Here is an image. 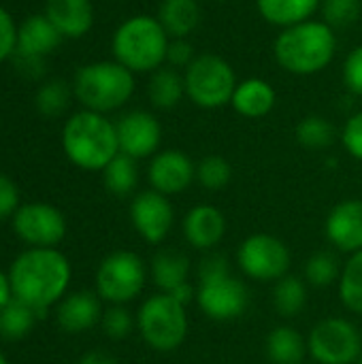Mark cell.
Masks as SVG:
<instances>
[{"label": "cell", "instance_id": "6da1fadb", "mask_svg": "<svg viewBox=\"0 0 362 364\" xmlns=\"http://www.w3.org/2000/svg\"><path fill=\"white\" fill-rule=\"evenodd\" d=\"M70 277V262L55 247H28L9 269L13 296L36 309L41 318L66 296Z\"/></svg>", "mask_w": 362, "mask_h": 364}, {"label": "cell", "instance_id": "7a4b0ae2", "mask_svg": "<svg viewBox=\"0 0 362 364\" xmlns=\"http://www.w3.org/2000/svg\"><path fill=\"white\" fill-rule=\"evenodd\" d=\"M337 53V34L322 19H307L284 28L275 43V62L292 75L309 77L322 73Z\"/></svg>", "mask_w": 362, "mask_h": 364}, {"label": "cell", "instance_id": "3957f363", "mask_svg": "<svg viewBox=\"0 0 362 364\" xmlns=\"http://www.w3.org/2000/svg\"><path fill=\"white\" fill-rule=\"evenodd\" d=\"M62 149L81 171H105L119 154L115 122L96 111L73 113L62 128Z\"/></svg>", "mask_w": 362, "mask_h": 364}, {"label": "cell", "instance_id": "277c9868", "mask_svg": "<svg viewBox=\"0 0 362 364\" xmlns=\"http://www.w3.org/2000/svg\"><path fill=\"white\" fill-rule=\"evenodd\" d=\"M171 36L156 15H132L117 26L111 38L113 60L130 73H154L166 64Z\"/></svg>", "mask_w": 362, "mask_h": 364}, {"label": "cell", "instance_id": "5b68a950", "mask_svg": "<svg viewBox=\"0 0 362 364\" xmlns=\"http://www.w3.org/2000/svg\"><path fill=\"white\" fill-rule=\"evenodd\" d=\"M73 94L87 111L111 113L122 109L134 94V73L117 60L83 64L73 79Z\"/></svg>", "mask_w": 362, "mask_h": 364}, {"label": "cell", "instance_id": "8992f818", "mask_svg": "<svg viewBox=\"0 0 362 364\" xmlns=\"http://www.w3.org/2000/svg\"><path fill=\"white\" fill-rule=\"evenodd\" d=\"M137 326L143 341L154 352H175L188 337V307L177 303L171 294L158 292L141 305Z\"/></svg>", "mask_w": 362, "mask_h": 364}, {"label": "cell", "instance_id": "52a82bcc", "mask_svg": "<svg viewBox=\"0 0 362 364\" xmlns=\"http://www.w3.org/2000/svg\"><path fill=\"white\" fill-rule=\"evenodd\" d=\"M183 83L186 98H190L192 105L213 111L230 105L239 81L228 60L218 53H201L183 70Z\"/></svg>", "mask_w": 362, "mask_h": 364}, {"label": "cell", "instance_id": "ba28073f", "mask_svg": "<svg viewBox=\"0 0 362 364\" xmlns=\"http://www.w3.org/2000/svg\"><path fill=\"white\" fill-rule=\"evenodd\" d=\"M147 282V269L139 254L117 250L102 258L96 271V294L111 305L134 301Z\"/></svg>", "mask_w": 362, "mask_h": 364}, {"label": "cell", "instance_id": "9c48e42d", "mask_svg": "<svg viewBox=\"0 0 362 364\" xmlns=\"http://www.w3.org/2000/svg\"><path fill=\"white\" fill-rule=\"evenodd\" d=\"M307 352L318 364H356L362 356V333L348 318H324L312 328Z\"/></svg>", "mask_w": 362, "mask_h": 364}, {"label": "cell", "instance_id": "30bf717a", "mask_svg": "<svg viewBox=\"0 0 362 364\" xmlns=\"http://www.w3.org/2000/svg\"><path fill=\"white\" fill-rule=\"evenodd\" d=\"M237 264L245 277L260 284H269L280 282L290 273L292 254L282 239L267 232H256L239 245Z\"/></svg>", "mask_w": 362, "mask_h": 364}, {"label": "cell", "instance_id": "8fae6325", "mask_svg": "<svg viewBox=\"0 0 362 364\" xmlns=\"http://www.w3.org/2000/svg\"><path fill=\"white\" fill-rule=\"evenodd\" d=\"M196 305L213 322H233L245 314L250 292L239 277L228 273L224 277L198 282Z\"/></svg>", "mask_w": 362, "mask_h": 364}, {"label": "cell", "instance_id": "7c38bea8", "mask_svg": "<svg viewBox=\"0 0 362 364\" xmlns=\"http://www.w3.org/2000/svg\"><path fill=\"white\" fill-rule=\"evenodd\" d=\"M15 235L30 247H55L66 237L62 211L49 203H28L13 215Z\"/></svg>", "mask_w": 362, "mask_h": 364}, {"label": "cell", "instance_id": "4fadbf2b", "mask_svg": "<svg viewBox=\"0 0 362 364\" xmlns=\"http://www.w3.org/2000/svg\"><path fill=\"white\" fill-rule=\"evenodd\" d=\"M115 130L122 154L134 160L154 158L158 154L162 143V126L154 113L143 109L128 111L115 122Z\"/></svg>", "mask_w": 362, "mask_h": 364}, {"label": "cell", "instance_id": "5bb4252c", "mask_svg": "<svg viewBox=\"0 0 362 364\" xmlns=\"http://www.w3.org/2000/svg\"><path fill=\"white\" fill-rule=\"evenodd\" d=\"M130 222L141 239L156 245L171 235L175 224V209L169 196L156 190H145L139 192L130 203Z\"/></svg>", "mask_w": 362, "mask_h": 364}, {"label": "cell", "instance_id": "9a60e30c", "mask_svg": "<svg viewBox=\"0 0 362 364\" xmlns=\"http://www.w3.org/2000/svg\"><path fill=\"white\" fill-rule=\"evenodd\" d=\"M147 179L151 190L164 196H175L196 181V164L181 149H164L149 160Z\"/></svg>", "mask_w": 362, "mask_h": 364}, {"label": "cell", "instance_id": "2e32d148", "mask_svg": "<svg viewBox=\"0 0 362 364\" xmlns=\"http://www.w3.org/2000/svg\"><path fill=\"white\" fill-rule=\"evenodd\" d=\"M324 232L335 250L350 256L362 252V200L352 198L335 205L326 215Z\"/></svg>", "mask_w": 362, "mask_h": 364}, {"label": "cell", "instance_id": "e0dca14e", "mask_svg": "<svg viewBox=\"0 0 362 364\" xmlns=\"http://www.w3.org/2000/svg\"><path fill=\"white\" fill-rule=\"evenodd\" d=\"M183 239L201 252H213L226 237V218L215 205L192 207L181 222Z\"/></svg>", "mask_w": 362, "mask_h": 364}, {"label": "cell", "instance_id": "ac0fdd59", "mask_svg": "<svg viewBox=\"0 0 362 364\" xmlns=\"http://www.w3.org/2000/svg\"><path fill=\"white\" fill-rule=\"evenodd\" d=\"M100 296L90 290L66 294L55 307V322L68 335H79L94 328L102 320Z\"/></svg>", "mask_w": 362, "mask_h": 364}, {"label": "cell", "instance_id": "d6986e66", "mask_svg": "<svg viewBox=\"0 0 362 364\" xmlns=\"http://www.w3.org/2000/svg\"><path fill=\"white\" fill-rule=\"evenodd\" d=\"M45 15L62 38H81L94 26L92 0H47Z\"/></svg>", "mask_w": 362, "mask_h": 364}, {"label": "cell", "instance_id": "ffe728a7", "mask_svg": "<svg viewBox=\"0 0 362 364\" xmlns=\"http://www.w3.org/2000/svg\"><path fill=\"white\" fill-rule=\"evenodd\" d=\"M275 102H277L275 87L260 77H250L239 81L230 98V107L235 109V113L247 119H260L269 115L275 109Z\"/></svg>", "mask_w": 362, "mask_h": 364}, {"label": "cell", "instance_id": "44dd1931", "mask_svg": "<svg viewBox=\"0 0 362 364\" xmlns=\"http://www.w3.org/2000/svg\"><path fill=\"white\" fill-rule=\"evenodd\" d=\"M62 41V34L58 28L49 21V17L43 15H30L17 26V55H30V58H47Z\"/></svg>", "mask_w": 362, "mask_h": 364}, {"label": "cell", "instance_id": "7402d4cb", "mask_svg": "<svg viewBox=\"0 0 362 364\" xmlns=\"http://www.w3.org/2000/svg\"><path fill=\"white\" fill-rule=\"evenodd\" d=\"M322 0H256L260 17L277 28H290L294 23L314 19Z\"/></svg>", "mask_w": 362, "mask_h": 364}, {"label": "cell", "instance_id": "603a6c76", "mask_svg": "<svg viewBox=\"0 0 362 364\" xmlns=\"http://www.w3.org/2000/svg\"><path fill=\"white\" fill-rule=\"evenodd\" d=\"M158 21L171 38H188L201 23L198 0H162Z\"/></svg>", "mask_w": 362, "mask_h": 364}, {"label": "cell", "instance_id": "cb8c5ba5", "mask_svg": "<svg viewBox=\"0 0 362 364\" xmlns=\"http://www.w3.org/2000/svg\"><path fill=\"white\" fill-rule=\"evenodd\" d=\"M149 275L160 292H173L175 288L188 284L190 277V260L186 254L177 250H162L151 258Z\"/></svg>", "mask_w": 362, "mask_h": 364}, {"label": "cell", "instance_id": "d4e9b609", "mask_svg": "<svg viewBox=\"0 0 362 364\" xmlns=\"http://www.w3.org/2000/svg\"><path fill=\"white\" fill-rule=\"evenodd\" d=\"M147 96H149V102L160 111H171V109L179 107V102L186 98L183 73H179L171 66H160L149 77Z\"/></svg>", "mask_w": 362, "mask_h": 364}, {"label": "cell", "instance_id": "484cf974", "mask_svg": "<svg viewBox=\"0 0 362 364\" xmlns=\"http://www.w3.org/2000/svg\"><path fill=\"white\" fill-rule=\"evenodd\" d=\"M265 352L271 364H303L307 352V341L292 326H277L269 333Z\"/></svg>", "mask_w": 362, "mask_h": 364}, {"label": "cell", "instance_id": "4316f807", "mask_svg": "<svg viewBox=\"0 0 362 364\" xmlns=\"http://www.w3.org/2000/svg\"><path fill=\"white\" fill-rule=\"evenodd\" d=\"M41 314L26 305L19 299H11L2 309H0V339L4 341H19L23 339L36 324Z\"/></svg>", "mask_w": 362, "mask_h": 364}, {"label": "cell", "instance_id": "83f0119b", "mask_svg": "<svg viewBox=\"0 0 362 364\" xmlns=\"http://www.w3.org/2000/svg\"><path fill=\"white\" fill-rule=\"evenodd\" d=\"M307 282L305 277L286 275L280 282H275L273 290V307L282 318H297L307 307Z\"/></svg>", "mask_w": 362, "mask_h": 364}, {"label": "cell", "instance_id": "f1b7e54d", "mask_svg": "<svg viewBox=\"0 0 362 364\" xmlns=\"http://www.w3.org/2000/svg\"><path fill=\"white\" fill-rule=\"evenodd\" d=\"M102 181H105V188L113 196H117V198L130 196L137 190V186H139V166H137V160L119 151L105 166Z\"/></svg>", "mask_w": 362, "mask_h": 364}, {"label": "cell", "instance_id": "f546056e", "mask_svg": "<svg viewBox=\"0 0 362 364\" xmlns=\"http://www.w3.org/2000/svg\"><path fill=\"white\" fill-rule=\"evenodd\" d=\"M337 288L344 307L352 314L362 316V252H356L348 258L341 269Z\"/></svg>", "mask_w": 362, "mask_h": 364}, {"label": "cell", "instance_id": "4dcf8cb0", "mask_svg": "<svg viewBox=\"0 0 362 364\" xmlns=\"http://www.w3.org/2000/svg\"><path fill=\"white\" fill-rule=\"evenodd\" d=\"M73 96H75L73 87L66 81L49 79V81L38 85L36 96H34V105H36V111L41 115H45V117H60L68 109Z\"/></svg>", "mask_w": 362, "mask_h": 364}, {"label": "cell", "instance_id": "1f68e13d", "mask_svg": "<svg viewBox=\"0 0 362 364\" xmlns=\"http://www.w3.org/2000/svg\"><path fill=\"white\" fill-rule=\"evenodd\" d=\"M341 262L339 258L324 250V252H316L307 258L305 262V269H303V275H305V282L314 288H329L333 284H339V277H341Z\"/></svg>", "mask_w": 362, "mask_h": 364}, {"label": "cell", "instance_id": "d6a6232c", "mask_svg": "<svg viewBox=\"0 0 362 364\" xmlns=\"http://www.w3.org/2000/svg\"><path fill=\"white\" fill-rule=\"evenodd\" d=\"M294 136L305 149H326L335 143V126L322 115H307L297 124Z\"/></svg>", "mask_w": 362, "mask_h": 364}, {"label": "cell", "instance_id": "836d02e7", "mask_svg": "<svg viewBox=\"0 0 362 364\" xmlns=\"http://www.w3.org/2000/svg\"><path fill=\"white\" fill-rule=\"evenodd\" d=\"M230 179H233V168L228 160L222 156H205L196 164V181L205 190H211V192L222 190L230 183Z\"/></svg>", "mask_w": 362, "mask_h": 364}, {"label": "cell", "instance_id": "e575fe53", "mask_svg": "<svg viewBox=\"0 0 362 364\" xmlns=\"http://www.w3.org/2000/svg\"><path fill=\"white\" fill-rule=\"evenodd\" d=\"M361 0H322L320 6L322 21H326L333 30L352 26L361 17Z\"/></svg>", "mask_w": 362, "mask_h": 364}, {"label": "cell", "instance_id": "d590c367", "mask_svg": "<svg viewBox=\"0 0 362 364\" xmlns=\"http://www.w3.org/2000/svg\"><path fill=\"white\" fill-rule=\"evenodd\" d=\"M100 326L105 331V335L113 341H122L126 339L132 328H134V318L130 316V311L124 305H111L100 320Z\"/></svg>", "mask_w": 362, "mask_h": 364}, {"label": "cell", "instance_id": "8d00e7d4", "mask_svg": "<svg viewBox=\"0 0 362 364\" xmlns=\"http://www.w3.org/2000/svg\"><path fill=\"white\" fill-rule=\"evenodd\" d=\"M344 83L350 94L362 96V45L354 47L344 62Z\"/></svg>", "mask_w": 362, "mask_h": 364}, {"label": "cell", "instance_id": "74e56055", "mask_svg": "<svg viewBox=\"0 0 362 364\" xmlns=\"http://www.w3.org/2000/svg\"><path fill=\"white\" fill-rule=\"evenodd\" d=\"M341 143L354 160L362 162V109L348 117L341 132Z\"/></svg>", "mask_w": 362, "mask_h": 364}, {"label": "cell", "instance_id": "f35d334b", "mask_svg": "<svg viewBox=\"0 0 362 364\" xmlns=\"http://www.w3.org/2000/svg\"><path fill=\"white\" fill-rule=\"evenodd\" d=\"M196 53L188 38H171L166 49V66L175 70H186L194 62Z\"/></svg>", "mask_w": 362, "mask_h": 364}, {"label": "cell", "instance_id": "ab89813d", "mask_svg": "<svg viewBox=\"0 0 362 364\" xmlns=\"http://www.w3.org/2000/svg\"><path fill=\"white\" fill-rule=\"evenodd\" d=\"M17 49V23L11 13L0 6V62L15 55Z\"/></svg>", "mask_w": 362, "mask_h": 364}, {"label": "cell", "instance_id": "60d3db41", "mask_svg": "<svg viewBox=\"0 0 362 364\" xmlns=\"http://www.w3.org/2000/svg\"><path fill=\"white\" fill-rule=\"evenodd\" d=\"M198 282H205V279H215V277H224L230 271V262L224 254H218V252H207V256H203V260L198 262Z\"/></svg>", "mask_w": 362, "mask_h": 364}, {"label": "cell", "instance_id": "b9f144b4", "mask_svg": "<svg viewBox=\"0 0 362 364\" xmlns=\"http://www.w3.org/2000/svg\"><path fill=\"white\" fill-rule=\"evenodd\" d=\"M19 207V190L15 181L0 173V220L13 218Z\"/></svg>", "mask_w": 362, "mask_h": 364}, {"label": "cell", "instance_id": "7bdbcfd3", "mask_svg": "<svg viewBox=\"0 0 362 364\" xmlns=\"http://www.w3.org/2000/svg\"><path fill=\"white\" fill-rule=\"evenodd\" d=\"M15 62H17V70L30 79H38L45 73V58H30V55L15 53Z\"/></svg>", "mask_w": 362, "mask_h": 364}, {"label": "cell", "instance_id": "ee69618b", "mask_svg": "<svg viewBox=\"0 0 362 364\" xmlns=\"http://www.w3.org/2000/svg\"><path fill=\"white\" fill-rule=\"evenodd\" d=\"M77 364H119V363H117V358H115L113 354H109V352L92 350V352L83 354Z\"/></svg>", "mask_w": 362, "mask_h": 364}, {"label": "cell", "instance_id": "f6af8a7d", "mask_svg": "<svg viewBox=\"0 0 362 364\" xmlns=\"http://www.w3.org/2000/svg\"><path fill=\"white\" fill-rule=\"evenodd\" d=\"M13 299V290H11V282H9V275H4L0 271V309Z\"/></svg>", "mask_w": 362, "mask_h": 364}, {"label": "cell", "instance_id": "bcb514c9", "mask_svg": "<svg viewBox=\"0 0 362 364\" xmlns=\"http://www.w3.org/2000/svg\"><path fill=\"white\" fill-rule=\"evenodd\" d=\"M0 364H9V360L4 358V354H2V352H0Z\"/></svg>", "mask_w": 362, "mask_h": 364}, {"label": "cell", "instance_id": "7dc6e473", "mask_svg": "<svg viewBox=\"0 0 362 364\" xmlns=\"http://www.w3.org/2000/svg\"><path fill=\"white\" fill-rule=\"evenodd\" d=\"M356 364H362V356H361V358H358V363H356Z\"/></svg>", "mask_w": 362, "mask_h": 364}]
</instances>
